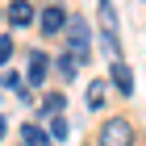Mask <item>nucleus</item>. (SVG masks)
<instances>
[{
  "label": "nucleus",
  "mask_w": 146,
  "mask_h": 146,
  "mask_svg": "<svg viewBox=\"0 0 146 146\" xmlns=\"http://www.w3.org/2000/svg\"><path fill=\"white\" fill-rule=\"evenodd\" d=\"M96 146H134V121L129 117H109L96 129Z\"/></svg>",
  "instance_id": "nucleus-1"
},
{
  "label": "nucleus",
  "mask_w": 146,
  "mask_h": 146,
  "mask_svg": "<svg viewBox=\"0 0 146 146\" xmlns=\"http://www.w3.org/2000/svg\"><path fill=\"white\" fill-rule=\"evenodd\" d=\"M109 79H113V88L121 92V96H134V71L125 67L121 58H117V63H113V67H109Z\"/></svg>",
  "instance_id": "nucleus-4"
},
{
  "label": "nucleus",
  "mask_w": 146,
  "mask_h": 146,
  "mask_svg": "<svg viewBox=\"0 0 146 146\" xmlns=\"http://www.w3.org/2000/svg\"><path fill=\"white\" fill-rule=\"evenodd\" d=\"M67 42H71V54H79V58H88V21L84 17H67Z\"/></svg>",
  "instance_id": "nucleus-3"
},
{
  "label": "nucleus",
  "mask_w": 146,
  "mask_h": 146,
  "mask_svg": "<svg viewBox=\"0 0 146 146\" xmlns=\"http://www.w3.org/2000/svg\"><path fill=\"white\" fill-rule=\"evenodd\" d=\"M21 142L25 146H50V138L42 134V125H21Z\"/></svg>",
  "instance_id": "nucleus-10"
},
{
  "label": "nucleus",
  "mask_w": 146,
  "mask_h": 146,
  "mask_svg": "<svg viewBox=\"0 0 146 146\" xmlns=\"http://www.w3.org/2000/svg\"><path fill=\"white\" fill-rule=\"evenodd\" d=\"M50 134H54V138H67V121H63V117H54V121H50Z\"/></svg>",
  "instance_id": "nucleus-11"
},
{
  "label": "nucleus",
  "mask_w": 146,
  "mask_h": 146,
  "mask_svg": "<svg viewBox=\"0 0 146 146\" xmlns=\"http://www.w3.org/2000/svg\"><path fill=\"white\" fill-rule=\"evenodd\" d=\"M63 92H46V100H42V117H63Z\"/></svg>",
  "instance_id": "nucleus-9"
},
{
  "label": "nucleus",
  "mask_w": 146,
  "mask_h": 146,
  "mask_svg": "<svg viewBox=\"0 0 146 146\" xmlns=\"http://www.w3.org/2000/svg\"><path fill=\"white\" fill-rule=\"evenodd\" d=\"M84 100H88V109H92V113H96V109H104V100H109V84H104V79H92Z\"/></svg>",
  "instance_id": "nucleus-7"
},
{
  "label": "nucleus",
  "mask_w": 146,
  "mask_h": 146,
  "mask_svg": "<svg viewBox=\"0 0 146 146\" xmlns=\"http://www.w3.org/2000/svg\"><path fill=\"white\" fill-rule=\"evenodd\" d=\"M54 67H58V75H63V79H75V71L84 67V58L67 50V54H58V58H54Z\"/></svg>",
  "instance_id": "nucleus-8"
},
{
  "label": "nucleus",
  "mask_w": 146,
  "mask_h": 146,
  "mask_svg": "<svg viewBox=\"0 0 146 146\" xmlns=\"http://www.w3.org/2000/svg\"><path fill=\"white\" fill-rule=\"evenodd\" d=\"M67 17H71V13L63 9V4H46L42 17H38V25H42V34H46V38H58L63 29H67Z\"/></svg>",
  "instance_id": "nucleus-2"
},
{
  "label": "nucleus",
  "mask_w": 146,
  "mask_h": 146,
  "mask_svg": "<svg viewBox=\"0 0 146 146\" xmlns=\"http://www.w3.org/2000/svg\"><path fill=\"white\" fill-rule=\"evenodd\" d=\"M46 75H50V58H46L42 50H29V71H25V79L42 88V84H46Z\"/></svg>",
  "instance_id": "nucleus-5"
},
{
  "label": "nucleus",
  "mask_w": 146,
  "mask_h": 146,
  "mask_svg": "<svg viewBox=\"0 0 146 146\" xmlns=\"http://www.w3.org/2000/svg\"><path fill=\"white\" fill-rule=\"evenodd\" d=\"M9 54H13V38H0V63H9Z\"/></svg>",
  "instance_id": "nucleus-12"
},
{
  "label": "nucleus",
  "mask_w": 146,
  "mask_h": 146,
  "mask_svg": "<svg viewBox=\"0 0 146 146\" xmlns=\"http://www.w3.org/2000/svg\"><path fill=\"white\" fill-rule=\"evenodd\" d=\"M4 129H9V121H4V117H0V134H4Z\"/></svg>",
  "instance_id": "nucleus-13"
},
{
  "label": "nucleus",
  "mask_w": 146,
  "mask_h": 146,
  "mask_svg": "<svg viewBox=\"0 0 146 146\" xmlns=\"http://www.w3.org/2000/svg\"><path fill=\"white\" fill-rule=\"evenodd\" d=\"M34 17H38V9L29 4V0H13V4H9V25H17V29L29 25Z\"/></svg>",
  "instance_id": "nucleus-6"
}]
</instances>
